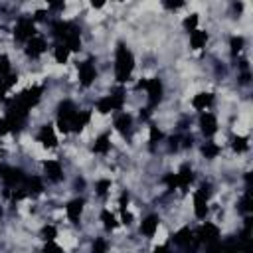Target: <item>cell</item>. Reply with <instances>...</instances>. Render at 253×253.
I'll return each mask as SVG.
<instances>
[{"instance_id":"1","label":"cell","mask_w":253,"mask_h":253,"mask_svg":"<svg viewBox=\"0 0 253 253\" xmlns=\"http://www.w3.org/2000/svg\"><path fill=\"white\" fill-rule=\"evenodd\" d=\"M111 67H113V85L128 87V85L134 81L136 69H138V59H136L132 47H128L126 42L119 40V42L115 43Z\"/></svg>"},{"instance_id":"2","label":"cell","mask_w":253,"mask_h":253,"mask_svg":"<svg viewBox=\"0 0 253 253\" xmlns=\"http://www.w3.org/2000/svg\"><path fill=\"white\" fill-rule=\"evenodd\" d=\"M38 164H40V174L43 176L47 186H59L65 182V176H67L65 164H63V158H59L57 154L45 156Z\"/></svg>"},{"instance_id":"3","label":"cell","mask_w":253,"mask_h":253,"mask_svg":"<svg viewBox=\"0 0 253 253\" xmlns=\"http://www.w3.org/2000/svg\"><path fill=\"white\" fill-rule=\"evenodd\" d=\"M32 138H34V142H36L43 152H47V154H55V152L61 148V136L57 134V130H55V126H53L51 121L42 123V125L36 128V132L32 134Z\"/></svg>"},{"instance_id":"4","label":"cell","mask_w":253,"mask_h":253,"mask_svg":"<svg viewBox=\"0 0 253 253\" xmlns=\"http://www.w3.org/2000/svg\"><path fill=\"white\" fill-rule=\"evenodd\" d=\"M87 198L85 196H73L69 200L63 202V215H65V223L79 229L81 223H83V217H85V211H87Z\"/></svg>"},{"instance_id":"5","label":"cell","mask_w":253,"mask_h":253,"mask_svg":"<svg viewBox=\"0 0 253 253\" xmlns=\"http://www.w3.org/2000/svg\"><path fill=\"white\" fill-rule=\"evenodd\" d=\"M162 227H164V221L158 211H148L136 221V233L146 241H152Z\"/></svg>"},{"instance_id":"6","label":"cell","mask_w":253,"mask_h":253,"mask_svg":"<svg viewBox=\"0 0 253 253\" xmlns=\"http://www.w3.org/2000/svg\"><path fill=\"white\" fill-rule=\"evenodd\" d=\"M188 105H190V109H192L196 115L206 113V111H213V109L217 107V93H215L213 89H210V87L200 89V91H196V93L190 95Z\"/></svg>"},{"instance_id":"7","label":"cell","mask_w":253,"mask_h":253,"mask_svg":"<svg viewBox=\"0 0 253 253\" xmlns=\"http://www.w3.org/2000/svg\"><path fill=\"white\" fill-rule=\"evenodd\" d=\"M219 130H221V123H219V115L215 111H206V113L198 115V132L204 140L213 138Z\"/></svg>"},{"instance_id":"8","label":"cell","mask_w":253,"mask_h":253,"mask_svg":"<svg viewBox=\"0 0 253 253\" xmlns=\"http://www.w3.org/2000/svg\"><path fill=\"white\" fill-rule=\"evenodd\" d=\"M211 36H213V34L210 32V28L202 26V28H198V30H194L192 34L186 36V45H188V49H190L192 53H204V51L208 49L210 42H211Z\"/></svg>"},{"instance_id":"9","label":"cell","mask_w":253,"mask_h":253,"mask_svg":"<svg viewBox=\"0 0 253 253\" xmlns=\"http://www.w3.org/2000/svg\"><path fill=\"white\" fill-rule=\"evenodd\" d=\"M97 223L101 225V229H103L105 235H113L119 229H123L117 211L113 208H109V206H101L99 208V211H97Z\"/></svg>"},{"instance_id":"10","label":"cell","mask_w":253,"mask_h":253,"mask_svg":"<svg viewBox=\"0 0 253 253\" xmlns=\"http://www.w3.org/2000/svg\"><path fill=\"white\" fill-rule=\"evenodd\" d=\"M223 148L219 142H215L213 138H208V140H202L200 146H198V152H200V158H204L206 162H215L221 158L223 154Z\"/></svg>"}]
</instances>
